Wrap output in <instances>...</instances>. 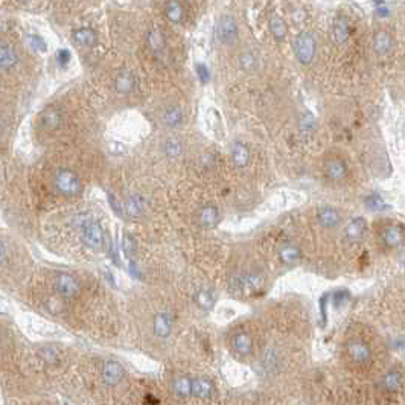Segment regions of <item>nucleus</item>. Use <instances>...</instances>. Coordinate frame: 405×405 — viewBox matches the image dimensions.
Segmentation results:
<instances>
[{"label":"nucleus","mask_w":405,"mask_h":405,"mask_svg":"<svg viewBox=\"0 0 405 405\" xmlns=\"http://www.w3.org/2000/svg\"><path fill=\"white\" fill-rule=\"evenodd\" d=\"M366 228H367V222H366V219L361 218V216H358V218L352 219V221L348 224V227H346V236H348L351 241H357V239H360V238L364 235Z\"/></svg>","instance_id":"21"},{"label":"nucleus","mask_w":405,"mask_h":405,"mask_svg":"<svg viewBox=\"0 0 405 405\" xmlns=\"http://www.w3.org/2000/svg\"><path fill=\"white\" fill-rule=\"evenodd\" d=\"M55 290L64 299H75L81 293V285H79V280L75 276H72L69 273H61V274L56 276Z\"/></svg>","instance_id":"7"},{"label":"nucleus","mask_w":405,"mask_h":405,"mask_svg":"<svg viewBox=\"0 0 405 405\" xmlns=\"http://www.w3.org/2000/svg\"><path fill=\"white\" fill-rule=\"evenodd\" d=\"M81 238H83V242L89 249L98 250V249H101L104 246L105 235H104V230H102L101 224L92 221L90 224H87L83 228V236H81Z\"/></svg>","instance_id":"8"},{"label":"nucleus","mask_w":405,"mask_h":405,"mask_svg":"<svg viewBox=\"0 0 405 405\" xmlns=\"http://www.w3.org/2000/svg\"><path fill=\"white\" fill-rule=\"evenodd\" d=\"M172 329V320L168 312H158L154 317V332L158 338L169 337Z\"/></svg>","instance_id":"10"},{"label":"nucleus","mask_w":405,"mask_h":405,"mask_svg":"<svg viewBox=\"0 0 405 405\" xmlns=\"http://www.w3.org/2000/svg\"><path fill=\"white\" fill-rule=\"evenodd\" d=\"M218 219H219V213H218V209L215 206L209 204V206H204L200 210L198 221L204 228H213L216 225Z\"/></svg>","instance_id":"16"},{"label":"nucleus","mask_w":405,"mask_h":405,"mask_svg":"<svg viewBox=\"0 0 405 405\" xmlns=\"http://www.w3.org/2000/svg\"><path fill=\"white\" fill-rule=\"evenodd\" d=\"M403 390V375L399 370H390L379 381V393L390 399V396H396Z\"/></svg>","instance_id":"4"},{"label":"nucleus","mask_w":405,"mask_h":405,"mask_svg":"<svg viewBox=\"0 0 405 405\" xmlns=\"http://www.w3.org/2000/svg\"><path fill=\"white\" fill-rule=\"evenodd\" d=\"M366 206H367V209L375 210V212H378V210H388V209H390V206L382 200V197H381L379 194H372V195H369V197L366 198Z\"/></svg>","instance_id":"31"},{"label":"nucleus","mask_w":405,"mask_h":405,"mask_svg":"<svg viewBox=\"0 0 405 405\" xmlns=\"http://www.w3.org/2000/svg\"><path fill=\"white\" fill-rule=\"evenodd\" d=\"M41 124L44 128L47 130H55L60 127L61 124V114L56 108L50 107V108H46L41 114Z\"/></svg>","instance_id":"24"},{"label":"nucleus","mask_w":405,"mask_h":405,"mask_svg":"<svg viewBox=\"0 0 405 405\" xmlns=\"http://www.w3.org/2000/svg\"><path fill=\"white\" fill-rule=\"evenodd\" d=\"M349 35H351V29H349V25L346 20L343 19H338L335 20L334 26H332V38L337 44H343L349 40Z\"/></svg>","instance_id":"22"},{"label":"nucleus","mask_w":405,"mask_h":405,"mask_svg":"<svg viewBox=\"0 0 405 405\" xmlns=\"http://www.w3.org/2000/svg\"><path fill=\"white\" fill-rule=\"evenodd\" d=\"M346 299H349V293H348L346 290L338 291V293H335V296H334V302H335V305H340V303L344 302Z\"/></svg>","instance_id":"40"},{"label":"nucleus","mask_w":405,"mask_h":405,"mask_svg":"<svg viewBox=\"0 0 405 405\" xmlns=\"http://www.w3.org/2000/svg\"><path fill=\"white\" fill-rule=\"evenodd\" d=\"M55 186L58 192L66 197H76L83 191L79 177L67 168H60L55 172Z\"/></svg>","instance_id":"2"},{"label":"nucleus","mask_w":405,"mask_h":405,"mask_svg":"<svg viewBox=\"0 0 405 405\" xmlns=\"http://www.w3.org/2000/svg\"><path fill=\"white\" fill-rule=\"evenodd\" d=\"M346 358L351 367L357 370H367L373 366V351L369 343L360 338L349 340L346 344Z\"/></svg>","instance_id":"1"},{"label":"nucleus","mask_w":405,"mask_h":405,"mask_svg":"<svg viewBox=\"0 0 405 405\" xmlns=\"http://www.w3.org/2000/svg\"><path fill=\"white\" fill-rule=\"evenodd\" d=\"M314 128H315V119H314V116L309 114V113L303 114L302 119H300V131L305 133V134H311L314 131Z\"/></svg>","instance_id":"34"},{"label":"nucleus","mask_w":405,"mask_h":405,"mask_svg":"<svg viewBox=\"0 0 405 405\" xmlns=\"http://www.w3.org/2000/svg\"><path fill=\"white\" fill-rule=\"evenodd\" d=\"M163 151L168 157H179L183 152V143L177 137H169L163 142Z\"/></svg>","instance_id":"28"},{"label":"nucleus","mask_w":405,"mask_h":405,"mask_svg":"<svg viewBox=\"0 0 405 405\" xmlns=\"http://www.w3.org/2000/svg\"><path fill=\"white\" fill-rule=\"evenodd\" d=\"M182 121H183V111H182V108L180 107H168L165 111H163V114H161V122H163L166 127H177V125H180L182 124Z\"/></svg>","instance_id":"23"},{"label":"nucleus","mask_w":405,"mask_h":405,"mask_svg":"<svg viewBox=\"0 0 405 405\" xmlns=\"http://www.w3.org/2000/svg\"><path fill=\"white\" fill-rule=\"evenodd\" d=\"M315 40L309 32H300L294 40V52L302 64H309L315 56Z\"/></svg>","instance_id":"3"},{"label":"nucleus","mask_w":405,"mask_h":405,"mask_svg":"<svg viewBox=\"0 0 405 405\" xmlns=\"http://www.w3.org/2000/svg\"><path fill=\"white\" fill-rule=\"evenodd\" d=\"M56 56H58V63L63 64V66H66L70 61V52L67 49H60Z\"/></svg>","instance_id":"39"},{"label":"nucleus","mask_w":405,"mask_h":405,"mask_svg":"<svg viewBox=\"0 0 405 405\" xmlns=\"http://www.w3.org/2000/svg\"><path fill=\"white\" fill-rule=\"evenodd\" d=\"M195 302L201 309H212L215 305V299L213 294L207 290H200L195 294Z\"/></svg>","instance_id":"30"},{"label":"nucleus","mask_w":405,"mask_h":405,"mask_svg":"<svg viewBox=\"0 0 405 405\" xmlns=\"http://www.w3.org/2000/svg\"><path fill=\"white\" fill-rule=\"evenodd\" d=\"M122 378V367L114 361H107L102 369V379L107 385H116Z\"/></svg>","instance_id":"14"},{"label":"nucleus","mask_w":405,"mask_h":405,"mask_svg":"<svg viewBox=\"0 0 405 405\" xmlns=\"http://www.w3.org/2000/svg\"><path fill=\"white\" fill-rule=\"evenodd\" d=\"M233 349L239 354V355H250L253 351V340L249 334H236L233 337Z\"/></svg>","instance_id":"19"},{"label":"nucleus","mask_w":405,"mask_h":405,"mask_svg":"<svg viewBox=\"0 0 405 405\" xmlns=\"http://www.w3.org/2000/svg\"><path fill=\"white\" fill-rule=\"evenodd\" d=\"M148 44L152 50H161L165 47V40H163V35H161L160 31L157 29H152L148 35Z\"/></svg>","instance_id":"32"},{"label":"nucleus","mask_w":405,"mask_h":405,"mask_svg":"<svg viewBox=\"0 0 405 405\" xmlns=\"http://www.w3.org/2000/svg\"><path fill=\"white\" fill-rule=\"evenodd\" d=\"M136 249H137V246H136L134 238L130 236V235H124V238H122V250H124L125 256H128V258L133 256L136 253Z\"/></svg>","instance_id":"33"},{"label":"nucleus","mask_w":405,"mask_h":405,"mask_svg":"<svg viewBox=\"0 0 405 405\" xmlns=\"http://www.w3.org/2000/svg\"><path fill=\"white\" fill-rule=\"evenodd\" d=\"M130 273H131L134 277H142V273L139 271V268H137L136 262H131V264H130Z\"/></svg>","instance_id":"41"},{"label":"nucleus","mask_w":405,"mask_h":405,"mask_svg":"<svg viewBox=\"0 0 405 405\" xmlns=\"http://www.w3.org/2000/svg\"><path fill=\"white\" fill-rule=\"evenodd\" d=\"M241 67L246 72H253L256 69V58L253 53L247 52L244 55H241Z\"/></svg>","instance_id":"35"},{"label":"nucleus","mask_w":405,"mask_h":405,"mask_svg":"<svg viewBox=\"0 0 405 405\" xmlns=\"http://www.w3.org/2000/svg\"><path fill=\"white\" fill-rule=\"evenodd\" d=\"M197 75H198V78H200V81H201L203 84L209 83L210 73H209V69L204 64H197Z\"/></svg>","instance_id":"38"},{"label":"nucleus","mask_w":405,"mask_h":405,"mask_svg":"<svg viewBox=\"0 0 405 405\" xmlns=\"http://www.w3.org/2000/svg\"><path fill=\"white\" fill-rule=\"evenodd\" d=\"M216 40L222 44H232L238 38V25L233 17L222 16L218 19L216 28H215Z\"/></svg>","instance_id":"5"},{"label":"nucleus","mask_w":405,"mask_h":405,"mask_svg":"<svg viewBox=\"0 0 405 405\" xmlns=\"http://www.w3.org/2000/svg\"><path fill=\"white\" fill-rule=\"evenodd\" d=\"M317 218H318V222L326 227V228H334L340 224L341 221V216L340 213L334 209V207H329V206H323L317 210Z\"/></svg>","instance_id":"9"},{"label":"nucleus","mask_w":405,"mask_h":405,"mask_svg":"<svg viewBox=\"0 0 405 405\" xmlns=\"http://www.w3.org/2000/svg\"><path fill=\"white\" fill-rule=\"evenodd\" d=\"M73 40L81 47H92L96 43V32L92 28H79L73 32Z\"/></svg>","instance_id":"15"},{"label":"nucleus","mask_w":405,"mask_h":405,"mask_svg":"<svg viewBox=\"0 0 405 405\" xmlns=\"http://www.w3.org/2000/svg\"><path fill=\"white\" fill-rule=\"evenodd\" d=\"M19 61V56L14 50L13 46L10 44H2L0 47V67L2 70H11Z\"/></svg>","instance_id":"18"},{"label":"nucleus","mask_w":405,"mask_h":405,"mask_svg":"<svg viewBox=\"0 0 405 405\" xmlns=\"http://www.w3.org/2000/svg\"><path fill=\"white\" fill-rule=\"evenodd\" d=\"M134 89V76L128 70H122L116 76V90L122 95H128Z\"/></svg>","instance_id":"20"},{"label":"nucleus","mask_w":405,"mask_h":405,"mask_svg":"<svg viewBox=\"0 0 405 405\" xmlns=\"http://www.w3.org/2000/svg\"><path fill=\"white\" fill-rule=\"evenodd\" d=\"M405 239V235H403V228L400 225H390L387 228H384L382 232V241L387 247H399Z\"/></svg>","instance_id":"11"},{"label":"nucleus","mask_w":405,"mask_h":405,"mask_svg":"<svg viewBox=\"0 0 405 405\" xmlns=\"http://www.w3.org/2000/svg\"><path fill=\"white\" fill-rule=\"evenodd\" d=\"M348 174V168L344 165V161L338 160V158H332L326 163V176L334 180V182H340L346 177Z\"/></svg>","instance_id":"17"},{"label":"nucleus","mask_w":405,"mask_h":405,"mask_svg":"<svg viewBox=\"0 0 405 405\" xmlns=\"http://www.w3.org/2000/svg\"><path fill=\"white\" fill-rule=\"evenodd\" d=\"M262 285V279L255 274H242L236 276L230 280V290L236 294H244L249 296L259 290Z\"/></svg>","instance_id":"6"},{"label":"nucleus","mask_w":405,"mask_h":405,"mask_svg":"<svg viewBox=\"0 0 405 405\" xmlns=\"http://www.w3.org/2000/svg\"><path fill=\"white\" fill-rule=\"evenodd\" d=\"M107 200H108V204H110V207H111V210L118 215V216H124L125 215V206H122L119 201H118V198L113 195V194H107Z\"/></svg>","instance_id":"37"},{"label":"nucleus","mask_w":405,"mask_h":405,"mask_svg":"<svg viewBox=\"0 0 405 405\" xmlns=\"http://www.w3.org/2000/svg\"><path fill=\"white\" fill-rule=\"evenodd\" d=\"M270 31H271V34H273V37L276 40H282L286 35V32H288L285 22L280 17H277V16H274V17L270 19Z\"/></svg>","instance_id":"29"},{"label":"nucleus","mask_w":405,"mask_h":405,"mask_svg":"<svg viewBox=\"0 0 405 405\" xmlns=\"http://www.w3.org/2000/svg\"><path fill=\"white\" fill-rule=\"evenodd\" d=\"M232 160L238 168H246L250 160V151L246 143L235 142L232 145Z\"/></svg>","instance_id":"13"},{"label":"nucleus","mask_w":405,"mask_h":405,"mask_svg":"<svg viewBox=\"0 0 405 405\" xmlns=\"http://www.w3.org/2000/svg\"><path fill=\"white\" fill-rule=\"evenodd\" d=\"M165 14H166V17L169 19V22H172V23H180V22L183 20V14H185V11H183V7H182L179 2H169V4H166V7H165Z\"/></svg>","instance_id":"26"},{"label":"nucleus","mask_w":405,"mask_h":405,"mask_svg":"<svg viewBox=\"0 0 405 405\" xmlns=\"http://www.w3.org/2000/svg\"><path fill=\"white\" fill-rule=\"evenodd\" d=\"M145 206H146V200L140 194H133L128 197L125 203V213L128 216L139 218L145 213Z\"/></svg>","instance_id":"12"},{"label":"nucleus","mask_w":405,"mask_h":405,"mask_svg":"<svg viewBox=\"0 0 405 405\" xmlns=\"http://www.w3.org/2000/svg\"><path fill=\"white\" fill-rule=\"evenodd\" d=\"M373 47L378 53H387L391 47V38L387 32H378L373 38Z\"/></svg>","instance_id":"27"},{"label":"nucleus","mask_w":405,"mask_h":405,"mask_svg":"<svg viewBox=\"0 0 405 405\" xmlns=\"http://www.w3.org/2000/svg\"><path fill=\"white\" fill-rule=\"evenodd\" d=\"M279 258H280V261H282L283 264L291 265V264L297 262V261L302 258V252L299 250V247L288 244V246H283V247L280 249V252H279Z\"/></svg>","instance_id":"25"},{"label":"nucleus","mask_w":405,"mask_h":405,"mask_svg":"<svg viewBox=\"0 0 405 405\" xmlns=\"http://www.w3.org/2000/svg\"><path fill=\"white\" fill-rule=\"evenodd\" d=\"M28 43L31 44L32 49H35L38 52H46L47 50V44H46V41L40 35H35V34L28 35Z\"/></svg>","instance_id":"36"}]
</instances>
